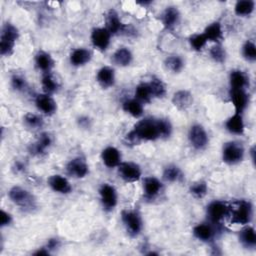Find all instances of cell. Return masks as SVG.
<instances>
[{
  "instance_id": "31",
  "label": "cell",
  "mask_w": 256,
  "mask_h": 256,
  "mask_svg": "<svg viewBox=\"0 0 256 256\" xmlns=\"http://www.w3.org/2000/svg\"><path fill=\"white\" fill-rule=\"evenodd\" d=\"M239 240L246 248H254L256 245L255 230L251 226L243 228L239 233Z\"/></svg>"
},
{
  "instance_id": "20",
  "label": "cell",
  "mask_w": 256,
  "mask_h": 256,
  "mask_svg": "<svg viewBox=\"0 0 256 256\" xmlns=\"http://www.w3.org/2000/svg\"><path fill=\"white\" fill-rule=\"evenodd\" d=\"M162 189L161 181L154 176H147L143 180V192L145 197L154 198L156 197Z\"/></svg>"
},
{
  "instance_id": "15",
  "label": "cell",
  "mask_w": 256,
  "mask_h": 256,
  "mask_svg": "<svg viewBox=\"0 0 256 256\" xmlns=\"http://www.w3.org/2000/svg\"><path fill=\"white\" fill-rule=\"evenodd\" d=\"M106 29L110 32L111 35L119 34L124 31L126 26L122 23L118 13L114 9H109L105 14Z\"/></svg>"
},
{
  "instance_id": "48",
  "label": "cell",
  "mask_w": 256,
  "mask_h": 256,
  "mask_svg": "<svg viewBox=\"0 0 256 256\" xmlns=\"http://www.w3.org/2000/svg\"><path fill=\"white\" fill-rule=\"evenodd\" d=\"M15 169H16V171L17 172H20V171H24V168H25V166L21 163V162H16V164H15Z\"/></svg>"
},
{
  "instance_id": "12",
  "label": "cell",
  "mask_w": 256,
  "mask_h": 256,
  "mask_svg": "<svg viewBox=\"0 0 256 256\" xmlns=\"http://www.w3.org/2000/svg\"><path fill=\"white\" fill-rule=\"evenodd\" d=\"M66 172L73 178H84L89 172V167L83 158L75 157L66 164Z\"/></svg>"
},
{
  "instance_id": "46",
  "label": "cell",
  "mask_w": 256,
  "mask_h": 256,
  "mask_svg": "<svg viewBox=\"0 0 256 256\" xmlns=\"http://www.w3.org/2000/svg\"><path fill=\"white\" fill-rule=\"evenodd\" d=\"M59 244H60V242H59L58 239H56V238H51V239L48 240L47 245H46V248H47L49 251H50V250H54V249L58 248Z\"/></svg>"
},
{
  "instance_id": "29",
  "label": "cell",
  "mask_w": 256,
  "mask_h": 256,
  "mask_svg": "<svg viewBox=\"0 0 256 256\" xmlns=\"http://www.w3.org/2000/svg\"><path fill=\"white\" fill-rule=\"evenodd\" d=\"M229 82L232 89H245V87L248 85L249 79L242 70L234 69L231 70L229 74Z\"/></svg>"
},
{
  "instance_id": "47",
  "label": "cell",
  "mask_w": 256,
  "mask_h": 256,
  "mask_svg": "<svg viewBox=\"0 0 256 256\" xmlns=\"http://www.w3.org/2000/svg\"><path fill=\"white\" fill-rule=\"evenodd\" d=\"M35 255H49V250L45 247V248H41L39 250H37L36 252H34Z\"/></svg>"
},
{
  "instance_id": "41",
  "label": "cell",
  "mask_w": 256,
  "mask_h": 256,
  "mask_svg": "<svg viewBox=\"0 0 256 256\" xmlns=\"http://www.w3.org/2000/svg\"><path fill=\"white\" fill-rule=\"evenodd\" d=\"M242 55L249 62H254L256 60V46L253 41L247 40L243 44Z\"/></svg>"
},
{
  "instance_id": "30",
  "label": "cell",
  "mask_w": 256,
  "mask_h": 256,
  "mask_svg": "<svg viewBox=\"0 0 256 256\" xmlns=\"http://www.w3.org/2000/svg\"><path fill=\"white\" fill-rule=\"evenodd\" d=\"M122 108L126 113H128L129 115H131L134 118L141 117L144 112L143 104L135 98L125 100L122 104Z\"/></svg>"
},
{
  "instance_id": "11",
  "label": "cell",
  "mask_w": 256,
  "mask_h": 256,
  "mask_svg": "<svg viewBox=\"0 0 256 256\" xmlns=\"http://www.w3.org/2000/svg\"><path fill=\"white\" fill-rule=\"evenodd\" d=\"M90 39L94 48L99 51H105L110 44L111 34L106 27H97L92 30Z\"/></svg>"
},
{
  "instance_id": "8",
  "label": "cell",
  "mask_w": 256,
  "mask_h": 256,
  "mask_svg": "<svg viewBox=\"0 0 256 256\" xmlns=\"http://www.w3.org/2000/svg\"><path fill=\"white\" fill-rule=\"evenodd\" d=\"M206 214L211 223L218 224L228 215V204L221 200H214L207 205Z\"/></svg>"
},
{
  "instance_id": "24",
  "label": "cell",
  "mask_w": 256,
  "mask_h": 256,
  "mask_svg": "<svg viewBox=\"0 0 256 256\" xmlns=\"http://www.w3.org/2000/svg\"><path fill=\"white\" fill-rule=\"evenodd\" d=\"M35 65L43 73H48L54 66V60L49 53L43 50H39L35 55Z\"/></svg>"
},
{
  "instance_id": "34",
  "label": "cell",
  "mask_w": 256,
  "mask_h": 256,
  "mask_svg": "<svg viewBox=\"0 0 256 256\" xmlns=\"http://www.w3.org/2000/svg\"><path fill=\"white\" fill-rule=\"evenodd\" d=\"M255 8V2L252 0H239L235 3L234 12L238 16H249Z\"/></svg>"
},
{
  "instance_id": "42",
  "label": "cell",
  "mask_w": 256,
  "mask_h": 256,
  "mask_svg": "<svg viewBox=\"0 0 256 256\" xmlns=\"http://www.w3.org/2000/svg\"><path fill=\"white\" fill-rule=\"evenodd\" d=\"M157 126L160 138H168L172 133V125L167 119H157Z\"/></svg>"
},
{
  "instance_id": "7",
  "label": "cell",
  "mask_w": 256,
  "mask_h": 256,
  "mask_svg": "<svg viewBox=\"0 0 256 256\" xmlns=\"http://www.w3.org/2000/svg\"><path fill=\"white\" fill-rule=\"evenodd\" d=\"M188 138H189L190 144L196 150L204 149L207 146L209 141L208 134L205 128L200 124H194L190 127Z\"/></svg>"
},
{
  "instance_id": "36",
  "label": "cell",
  "mask_w": 256,
  "mask_h": 256,
  "mask_svg": "<svg viewBox=\"0 0 256 256\" xmlns=\"http://www.w3.org/2000/svg\"><path fill=\"white\" fill-rule=\"evenodd\" d=\"M148 84L150 86L151 93H152L153 97L163 98L166 95V86L160 78L153 77L151 79V81L148 82Z\"/></svg>"
},
{
  "instance_id": "9",
  "label": "cell",
  "mask_w": 256,
  "mask_h": 256,
  "mask_svg": "<svg viewBox=\"0 0 256 256\" xmlns=\"http://www.w3.org/2000/svg\"><path fill=\"white\" fill-rule=\"evenodd\" d=\"M99 195L101 204L106 211H111L115 208L117 205L118 196L114 186L108 183H103L99 188Z\"/></svg>"
},
{
  "instance_id": "43",
  "label": "cell",
  "mask_w": 256,
  "mask_h": 256,
  "mask_svg": "<svg viewBox=\"0 0 256 256\" xmlns=\"http://www.w3.org/2000/svg\"><path fill=\"white\" fill-rule=\"evenodd\" d=\"M210 56L215 62L223 63L226 59L225 49L220 44H216L210 49Z\"/></svg>"
},
{
  "instance_id": "40",
  "label": "cell",
  "mask_w": 256,
  "mask_h": 256,
  "mask_svg": "<svg viewBox=\"0 0 256 256\" xmlns=\"http://www.w3.org/2000/svg\"><path fill=\"white\" fill-rule=\"evenodd\" d=\"M207 42L208 41L203 33H196L189 37V44L191 48L195 51H201L205 47Z\"/></svg>"
},
{
  "instance_id": "18",
  "label": "cell",
  "mask_w": 256,
  "mask_h": 256,
  "mask_svg": "<svg viewBox=\"0 0 256 256\" xmlns=\"http://www.w3.org/2000/svg\"><path fill=\"white\" fill-rule=\"evenodd\" d=\"M180 20V12L177 7L175 6H168L164 9L161 14V21L163 26L168 29L172 30L177 26Z\"/></svg>"
},
{
  "instance_id": "2",
  "label": "cell",
  "mask_w": 256,
  "mask_h": 256,
  "mask_svg": "<svg viewBox=\"0 0 256 256\" xmlns=\"http://www.w3.org/2000/svg\"><path fill=\"white\" fill-rule=\"evenodd\" d=\"M253 215L252 204L247 200H236L228 205V215L231 224H249Z\"/></svg>"
},
{
  "instance_id": "23",
  "label": "cell",
  "mask_w": 256,
  "mask_h": 256,
  "mask_svg": "<svg viewBox=\"0 0 256 256\" xmlns=\"http://www.w3.org/2000/svg\"><path fill=\"white\" fill-rule=\"evenodd\" d=\"M193 102L192 94L188 90H178L172 96V103L179 110H186Z\"/></svg>"
},
{
  "instance_id": "13",
  "label": "cell",
  "mask_w": 256,
  "mask_h": 256,
  "mask_svg": "<svg viewBox=\"0 0 256 256\" xmlns=\"http://www.w3.org/2000/svg\"><path fill=\"white\" fill-rule=\"evenodd\" d=\"M230 100L234 106L236 113H241L247 108L249 103V96L245 89H232L229 91Z\"/></svg>"
},
{
  "instance_id": "45",
  "label": "cell",
  "mask_w": 256,
  "mask_h": 256,
  "mask_svg": "<svg viewBox=\"0 0 256 256\" xmlns=\"http://www.w3.org/2000/svg\"><path fill=\"white\" fill-rule=\"evenodd\" d=\"M11 222H12V216L8 212L1 210V221H0L1 227L8 226V225H10Z\"/></svg>"
},
{
  "instance_id": "3",
  "label": "cell",
  "mask_w": 256,
  "mask_h": 256,
  "mask_svg": "<svg viewBox=\"0 0 256 256\" xmlns=\"http://www.w3.org/2000/svg\"><path fill=\"white\" fill-rule=\"evenodd\" d=\"M18 38L19 31L13 24L8 22L3 24L0 36V53L2 56H10L13 53Z\"/></svg>"
},
{
  "instance_id": "26",
  "label": "cell",
  "mask_w": 256,
  "mask_h": 256,
  "mask_svg": "<svg viewBox=\"0 0 256 256\" xmlns=\"http://www.w3.org/2000/svg\"><path fill=\"white\" fill-rule=\"evenodd\" d=\"M52 138L51 135L47 132H42L35 143L31 146V153L36 155H41L46 152V150L51 146Z\"/></svg>"
},
{
  "instance_id": "5",
  "label": "cell",
  "mask_w": 256,
  "mask_h": 256,
  "mask_svg": "<svg viewBox=\"0 0 256 256\" xmlns=\"http://www.w3.org/2000/svg\"><path fill=\"white\" fill-rule=\"evenodd\" d=\"M8 197L15 205L19 206L22 209L28 210L34 208L35 206V200L32 194L28 190L20 186H13L12 188H10L8 192Z\"/></svg>"
},
{
  "instance_id": "6",
  "label": "cell",
  "mask_w": 256,
  "mask_h": 256,
  "mask_svg": "<svg viewBox=\"0 0 256 256\" xmlns=\"http://www.w3.org/2000/svg\"><path fill=\"white\" fill-rule=\"evenodd\" d=\"M122 222L130 236H137L142 230V219L138 212L134 210H123L121 213Z\"/></svg>"
},
{
  "instance_id": "19",
  "label": "cell",
  "mask_w": 256,
  "mask_h": 256,
  "mask_svg": "<svg viewBox=\"0 0 256 256\" xmlns=\"http://www.w3.org/2000/svg\"><path fill=\"white\" fill-rule=\"evenodd\" d=\"M91 58H92L91 52L88 49L83 48V47L75 48L74 50H72V52L70 53V56H69L71 65H73L75 67L84 66L91 60Z\"/></svg>"
},
{
  "instance_id": "27",
  "label": "cell",
  "mask_w": 256,
  "mask_h": 256,
  "mask_svg": "<svg viewBox=\"0 0 256 256\" xmlns=\"http://www.w3.org/2000/svg\"><path fill=\"white\" fill-rule=\"evenodd\" d=\"M193 235L200 241L208 242L214 238L215 232L210 224L200 223L193 228Z\"/></svg>"
},
{
  "instance_id": "44",
  "label": "cell",
  "mask_w": 256,
  "mask_h": 256,
  "mask_svg": "<svg viewBox=\"0 0 256 256\" xmlns=\"http://www.w3.org/2000/svg\"><path fill=\"white\" fill-rule=\"evenodd\" d=\"M10 83H11V87L15 90V91H24L27 88V82L25 80V78L21 75L18 74H14L11 79H10Z\"/></svg>"
},
{
  "instance_id": "28",
  "label": "cell",
  "mask_w": 256,
  "mask_h": 256,
  "mask_svg": "<svg viewBox=\"0 0 256 256\" xmlns=\"http://www.w3.org/2000/svg\"><path fill=\"white\" fill-rule=\"evenodd\" d=\"M203 34L206 37L207 41L216 42V44H218L219 41L223 38V30H222L221 23L218 21H214L210 23L204 29Z\"/></svg>"
},
{
  "instance_id": "22",
  "label": "cell",
  "mask_w": 256,
  "mask_h": 256,
  "mask_svg": "<svg viewBox=\"0 0 256 256\" xmlns=\"http://www.w3.org/2000/svg\"><path fill=\"white\" fill-rule=\"evenodd\" d=\"M96 80L99 83V85L105 89L113 86L115 83L114 69L109 66L101 67L97 72Z\"/></svg>"
},
{
  "instance_id": "38",
  "label": "cell",
  "mask_w": 256,
  "mask_h": 256,
  "mask_svg": "<svg viewBox=\"0 0 256 256\" xmlns=\"http://www.w3.org/2000/svg\"><path fill=\"white\" fill-rule=\"evenodd\" d=\"M207 191H208L207 183L202 180L194 182L189 188L190 194L196 199H202L203 197H205V195L207 194Z\"/></svg>"
},
{
  "instance_id": "33",
  "label": "cell",
  "mask_w": 256,
  "mask_h": 256,
  "mask_svg": "<svg viewBox=\"0 0 256 256\" xmlns=\"http://www.w3.org/2000/svg\"><path fill=\"white\" fill-rule=\"evenodd\" d=\"M153 96L151 93L150 86L148 82H142L137 85L135 89V99L143 103H149L152 100Z\"/></svg>"
},
{
  "instance_id": "14",
  "label": "cell",
  "mask_w": 256,
  "mask_h": 256,
  "mask_svg": "<svg viewBox=\"0 0 256 256\" xmlns=\"http://www.w3.org/2000/svg\"><path fill=\"white\" fill-rule=\"evenodd\" d=\"M35 105L37 109L45 115H53L57 110V104L55 100L46 93L38 94L35 98Z\"/></svg>"
},
{
  "instance_id": "16",
  "label": "cell",
  "mask_w": 256,
  "mask_h": 256,
  "mask_svg": "<svg viewBox=\"0 0 256 256\" xmlns=\"http://www.w3.org/2000/svg\"><path fill=\"white\" fill-rule=\"evenodd\" d=\"M121 152L114 146H107L101 153L102 162L108 168L118 167L121 163Z\"/></svg>"
},
{
  "instance_id": "37",
  "label": "cell",
  "mask_w": 256,
  "mask_h": 256,
  "mask_svg": "<svg viewBox=\"0 0 256 256\" xmlns=\"http://www.w3.org/2000/svg\"><path fill=\"white\" fill-rule=\"evenodd\" d=\"M181 177H182L181 170L176 165H173V164L168 165L167 167H165L163 171V178L167 182H171V183L177 182Z\"/></svg>"
},
{
  "instance_id": "32",
  "label": "cell",
  "mask_w": 256,
  "mask_h": 256,
  "mask_svg": "<svg viewBox=\"0 0 256 256\" xmlns=\"http://www.w3.org/2000/svg\"><path fill=\"white\" fill-rule=\"evenodd\" d=\"M41 86L44 93L49 95L55 93L59 88V84L57 80L54 78V76L50 72L43 73L41 78Z\"/></svg>"
},
{
  "instance_id": "21",
  "label": "cell",
  "mask_w": 256,
  "mask_h": 256,
  "mask_svg": "<svg viewBox=\"0 0 256 256\" xmlns=\"http://www.w3.org/2000/svg\"><path fill=\"white\" fill-rule=\"evenodd\" d=\"M226 129L235 135H242L245 131V124L241 113H234L225 122Z\"/></svg>"
},
{
  "instance_id": "1",
  "label": "cell",
  "mask_w": 256,
  "mask_h": 256,
  "mask_svg": "<svg viewBox=\"0 0 256 256\" xmlns=\"http://www.w3.org/2000/svg\"><path fill=\"white\" fill-rule=\"evenodd\" d=\"M160 138L157 119L144 118L138 121L133 129L126 135L127 143L138 144L141 141H154Z\"/></svg>"
},
{
  "instance_id": "39",
  "label": "cell",
  "mask_w": 256,
  "mask_h": 256,
  "mask_svg": "<svg viewBox=\"0 0 256 256\" xmlns=\"http://www.w3.org/2000/svg\"><path fill=\"white\" fill-rule=\"evenodd\" d=\"M24 123L27 127L32 129H38L41 128L44 124V120L41 116L34 114V113H26L23 117Z\"/></svg>"
},
{
  "instance_id": "4",
  "label": "cell",
  "mask_w": 256,
  "mask_h": 256,
  "mask_svg": "<svg viewBox=\"0 0 256 256\" xmlns=\"http://www.w3.org/2000/svg\"><path fill=\"white\" fill-rule=\"evenodd\" d=\"M245 150L241 143L236 141H229L223 145L222 159L229 165H235L241 162L244 158Z\"/></svg>"
},
{
  "instance_id": "35",
  "label": "cell",
  "mask_w": 256,
  "mask_h": 256,
  "mask_svg": "<svg viewBox=\"0 0 256 256\" xmlns=\"http://www.w3.org/2000/svg\"><path fill=\"white\" fill-rule=\"evenodd\" d=\"M164 65L171 72L179 73L184 67V61L179 55H170L164 60Z\"/></svg>"
},
{
  "instance_id": "25",
  "label": "cell",
  "mask_w": 256,
  "mask_h": 256,
  "mask_svg": "<svg viewBox=\"0 0 256 256\" xmlns=\"http://www.w3.org/2000/svg\"><path fill=\"white\" fill-rule=\"evenodd\" d=\"M133 60V54L127 47L118 48L112 55V61L114 64L120 67H126L131 64Z\"/></svg>"
},
{
  "instance_id": "10",
  "label": "cell",
  "mask_w": 256,
  "mask_h": 256,
  "mask_svg": "<svg viewBox=\"0 0 256 256\" xmlns=\"http://www.w3.org/2000/svg\"><path fill=\"white\" fill-rule=\"evenodd\" d=\"M118 173L125 182H136L141 177V168L135 162H121L118 165Z\"/></svg>"
},
{
  "instance_id": "17",
  "label": "cell",
  "mask_w": 256,
  "mask_h": 256,
  "mask_svg": "<svg viewBox=\"0 0 256 256\" xmlns=\"http://www.w3.org/2000/svg\"><path fill=\"white\" fill-rule=\"evenodd\" d=\"M47 182L49 187L54 192H57L60 194H69L72 191V186L70 182L67 180V178L63 177L62 175H59V174L51 175L48 178Z\"/></svg>"
}]
</instances>
